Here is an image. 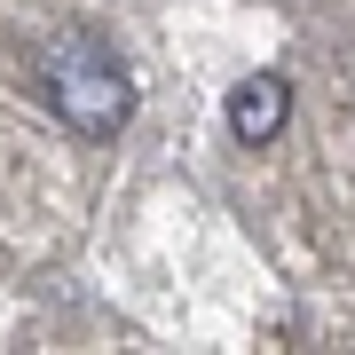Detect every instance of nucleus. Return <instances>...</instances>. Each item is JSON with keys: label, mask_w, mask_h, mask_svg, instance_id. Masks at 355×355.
<instances>
[{"label": "nucleus", "mask_w": 355, "mask_h": 355, "mask_svg": "<svg viewBox=\"0 0 355 355\" xmlns=\"http://www.w3.org/2000/svg\"><path fill=\"white\" fill-rule=\"evenodd\" d=\"M48 103H55V119H64L71 135H119L135 119V87H127V64H119L111 48H103L95 32H64L48 48Z\"/></svg>", "instance_id": "nucleus-1"}, {"label": "nucleus", "mask_w": 355, "mask_h": 355, "mask_svg": "<svg viewBox=\"0 0 355 355\" xmlns=\"http://www.w3.org/2000/svg\"><path fill=\"white\" fill-rule=\"evenodd\" d=\"M284 111H292V87L277 71H253L245 87H229V135H237V142H277L284 135Z\"/></svg>", "instance_id": "nucleus-2"}]
</instances>
